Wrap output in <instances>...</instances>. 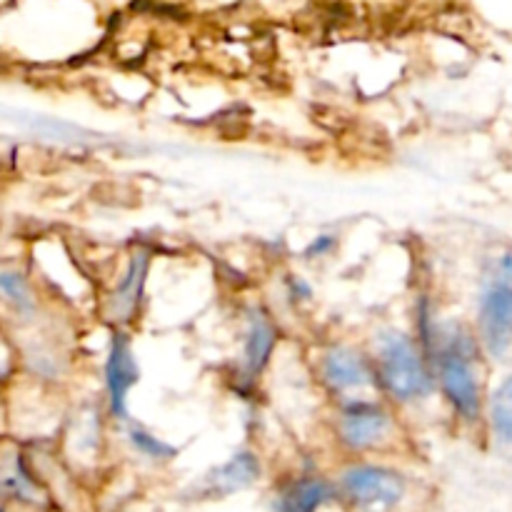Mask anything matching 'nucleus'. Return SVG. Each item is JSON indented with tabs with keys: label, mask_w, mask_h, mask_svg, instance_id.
Returning a JSON list of instances; mask_svg holds the SVG:
<instances>
[{
	"label": "nucleus",
	"mask_w": 512,
	"mask_h": 512,
	"mask_svg": "<svg viewBox=\"0 0 512 512\" xmlns=\"http://www.w3.org/2000/svg\"><path fill=\"white\" fill-rule=\"evenodd\" d=\"M0 290H3L5 303L13 305L15 313L35 315L38 300H35L33 288H30V283L25 280L23 273H18V270H3V273H0Z\"/></svg>",
	"instance_id": "13"
},
{
	"label": "nucleus",
	"mask_w": 512,
	"mask_h": 512,
	"mask_svg": "<svg viewBox=\"0 0 512 512\" xmlns=\"http://www.w3.org/2000/svg\"><path fill=\"white\" fill-rule=\"evenodd\" d=\"M338 248V238H335L333 233H323V235H315L313 243L305 248V258L308 260H318V258H325V255H330L333 250Z\"/></svg>",
	"instance_id": "15"
},
{
	"label": "nucleus",
	"mask_w": 512,
	"mask_h": 512,
	"mask_svg": "<svg viewBox=\"0 0 512 512\" xmlns=\"http://www.w3.org/2000/svg\"><path fill=\"white\" fill-rule=\"evenodd\" d=\"M140 368L135 360L133 345L123 328L115 330L105 355V393H108V410L115 420H128L130 390L138 385Z\"/></svg>",
	"instance_id": "6"
},
{
	"label": "nucleus",
	"mask_w": 512,
	"mask_h": 512,
	"mask_svg": "<svg viewBox=\"0 0 512 512\" xmlns=\"http://www.w3.org/2000/svg\"><path fill=\"white\" fill-rule=\"evenodd\" d=\"M318 375L323 388L340 400L360 398L358 393L370 388L378 390L373 355L360 353L353 345L335 343L325 348L318 358Z\"/></svg>",
	"instance_id": "4"
},
{
	"label": "nucleus",
	"mask_w": 512,
	"mask_h": 512,
	"mask_svg": "<svg viewBox=\"0 0 512 512\" xmlns=\"http://www.w3.org/2000/svg\"><path fill=\"white\" fill-rule=\"evenodd\" d=\"M275 348H278V328L268 313L255 308L248 315V325H245L243 338V378L253 383L255 378L265 373V368L273 360Z\"/></svg>",
	"instance_id": "10"
},
{
	"label": "nucleus",
	"mask_w": 512,
	"mask_h": 512,
	"mask_svg": "<svg viewBox=\"0 0 512 512\" xmlns=\"http://www.w3.org/2000/svg\"><path fill=\"white\" fill-rule=\"evenodd\" d=\"M490 425L503 443H512V375L503 380L490 395Z\"/></svg>",
	"instance_id": "12"
},
{
	"label": "nucleus",
	"mask_w": 512,
	"mask_h": 512,
	"mask_svg": "<svg viewBox=\"0 0 512 512\" xmlns=\"http://www.w3.org/2000/svg\"><path fill=\"white\" fill-rule=\"evenodd\" d=\"M373 365L378 390L398 405L423 403L438 388L428 350L403 330H383L378 335Z\"/></svg>",
	"instance_id": "1"
},
{
	"label": "nucleus",
	"mask_w": 512,
	"mask_h": 512,
	"mask_svg": "<svg viewBox=\"0 0 512 512\" xmlns=\"http://www.w3.org/2000/svg\"><path fill=\"white\" fill-rule=\"evenodd\" d=\"M498 275L505 283H512V248L505 250L498 260Z\"/></svg>",
	"instance_id": "17"
},
{
	"label": "nucleus",
	"mask_w": 512,
	"mask_h": 512,
	"mask_svg": "<svg viewBox=\"0 0 512 512\" xmlns=\"http://www.w3.org/2000/svg\"><path fill=\"white\" fill-rule=\"evenodd\" d=\"M260 473H263V468H260L258 455L253 450H238L233 458L205 475L203 483H200V493L210 495V498H225V495L240 493V490H248L250 485L258 483Z\"/></svg>",
	"instance_id": "9"
},
{
	"label": "nucleus",
	"mask_w": 512,
	"mask_h": 512,
	"mask_svg": "<svg viewBox=\"0 0 512 512\" xmlns=\"http://www.w3.org/2000/svg\"><path fill=\"white\" fill-rule=\"evenodd\" d=\"M333 498L335 488L328 480L305 475V478L293 480V483L280 493L278 512H318Z\"/></svg>",
	"instance_id": "11"
},
{
	"label": "nucleus",
	"mask_w": 512,
	"mask_h": 512,
	"mask_svg": "<svg viewBox=\"0 0 512 512\" xmlns=\"http://www.w3.org/2000/svg\"><path fill=\"white\" fill-rule=\"evenodd\" d=\"M128 440L130 445H133L135 453L145 455V458L150 460H173L175 455H178V450H175L173 445L160 440L158 435H153L150 430L140 428V425H135V428L128 430Z\"/></svg>",
	"instance_id": "14"
},
{
	"label": "nucleus",
	"mask_w": 512,
	"mask_h": 512,
	"mask_svg": "<svg viewBox=\"0 0 512 512\" xmlns=\"http://www.w3.org/2000/svg\"><path fill=\"white\" fill-rule=\"evenodd\" d=\"M478 338L485 353L503 358L512 348V283L498 280L480 298Z\"/></svg>",
	"instance_id": "7"
},
{
	"label": "nucleus",
	"mask_w": 512,
	"mask_h": 512,
	"mask_svg": "<svg viewBox=\"0 0 512 512\" xmlns=\"http://www.w3.org/2000/svg\"><path fill=\"white\" fill-rule=\"evenodd\" d=\"M150 270V250L138 248L130 253L128 265H125L123 275L115 283V288L108 293V300L103 305V313L115 328H125L133 323L135 315L140 310V300H143L145 283H148Z\"/></svg>",
	"instance_id": "8"
},
{
	"label": "nucleus",
	"mask_w": 512,
	"mask_h": 512,
	"mask_svg": "<svg viewBox=\"0 0 512 512\" xmlns=\"http://www.w3.org/2000/svg\"><path fill=\"white\" fill-rule=\"evenodd\" d=\"M478 345L473 335L455 330L435 338L430 360L445 403L463 423H478L483 415V383L478 375Z\"/></svg>",
	"instance_id": "2"
},
{
	"label": "nucleus",
	"mask_w": 512,
	"mask_h": 512,
	"mask_svg": "<svg viewBox=\"0 0 512 512\" xmlns=\"http://www.w3.org/2000/svg\"><path fill=\"white\" fill-rule=\"evenodd\" d=\"M340 493L360 510H390L405 498V478L385 465L360 463L340 475Z\"/></svg>",
	"instance_id": "5"
},
{
	"label": "nucleus",
	"mask_w": 512,
	"mask_h": 512,
	"mask_svg": "<svg viewBox=\"0 0 512 512\" xmlns=\"http://www.w3.org/2000/svg\"><path fill=\"white\" fill-rule=\"evenodd\" d=\"M395 433V418L388 405L373 398L340 400L335 415V435L340 445L353 453H368L388 443Z\"/></svg>",
	"instance_id": "3"
},
{
	"label": "nucleus",
	"mask_w": 512,
	"mask_h": 512,
	"mask_svg": "<svg viewBox=\"0 0 512 512\" xmlns=\"http://www.w3.org/2000/svg\"><path fill=\"white\" fill-rule=\"evenodd\" d=\"M285 295H288L290 303L300 305V303H305V300L313 298V288H310L308 280L288 278V283H285Z\"/></svg>",
	"instance_id": "16"
}]
</instances>
